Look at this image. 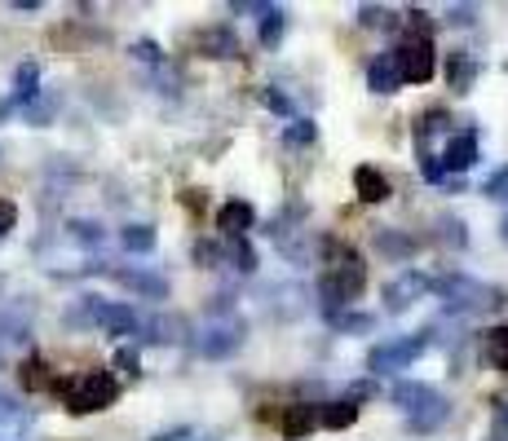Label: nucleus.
Returning a JSON list of instances; mask_svg holds the SVG:
<instances>
[{
    "instance_id": "nucleus-4",
    "label": "nucleus",
    "mask_w": 508,
    "mask_h": 441,
    "mask_svg": "<svg viewBox=\"0 0 508 441\" xmlns=\"http://www.w3.org/2000/svg\"><path fill=\"white\" fill-rule=\"evenodd\" d=\"M22 384H27L31 393H53L58 375H49V366H44L40 357H27V362H22Z\"/></svg>"
},
{
    "instance_id": "nucleus-7",
    "label": "nucleus",
    "mask_w": 508,
    "mask_h": 441,
    "mask_svg": "<svg viewBox=\"0 0 508 441\" xmlns=\"http://www.w3.org/2000/svg\"><path fill=\"white\" fill-rule=\"evenodd\" d=\"M354 406H327V411H319V424H327V429H345V424H354Z\"/></svg>"
},
{
    "instance_id": "nucleus-3",
    "label": "nucleus",
    "mask_w": 508,
    "mask_h": 441,
    "mask_svg": "<svg viewBox=\"0 0 508 441\" xmlns=\"http://www.w3.org/2000/svg\"><path fill=\"white\" fill-rule=\"evenodd\" d=\"M319 424V406H287L283 411V420H278V429H283V437H305L310 429Z\"/></svg>"
},
{
    "instance_id": "nucleus-1",
    "label": "nucleus",
    "mask_w": 508,
    "mask_h": 441,
    "mask_svg": "<svg viewBox=\"0 0 508 441\" xmlns=\"http://www.w3.org/2000/svg\"><path fill=\"white\" fill-rule=\"evenodd\" d=\"M53 393L67 402V411L89 415V411L111 406V402L120 397V384H116L107 371H85V375H76V380H58V384H53Z\"/></svg>"
},
{
    "instance_id": "nucleus-5",
    "label": "nucleus",
    "mask_w": 508,
    "mask_h": 441,
    "mask_svg": "<svg viewBox=\"0 0 508 441\" xmlns=\"http://www.w3.org/2000/svg\"><path fill=\"white\" fill-rule=\"evenodd\" d=\"M359 195L367 199V204H381V199H389V181H384L381 172L376 168H359Z\"/></svg>"
},
{
    "instance_id": "nucleus-2",
    "label": "nucleus",
    "mask_w": 508,
    "mask_h": 441,
    "mask_svg": "<svg viewBox=\"0 0 508 441\" xmlns=\"http://www.w3.org/2000/svg\"><path fill=\"white\" fill-rule=\"evenodd\" d=\"M393 62H398V80H429L433 76V40H429V31L424 27H415L411 36H407V44L393 53Z\"/></svg>"
},
{
    "instance_id": "nucleus-6",
    "label": "nucleus",
    "mask_w": 508,
    "mask_h": 441,
    "mask_svg": "<svg viewBox=\"0 0 508 441\" xmlns=\"http://www.w3.org/2000/svg\"><path fill=\"white\" fill-rule=\"evenodd\" d=\"M487 362L500 366V371H508V327H496L487 335Z\"/></svg>"
},
{
    "instance_id": "nucleus-8",
    "label": "nucleus",
    "mask_w": 508,
    "mask_h": 441,
    "mask_svg": "<svg viewBox=\"0 0 508 441\" xmlns=\"http://www.w3.org/2000/svg\"><path fill=\"white\" fill-rule=\"evenodd\" d=\"M244 220H248V208H244V204H239V208H226V212H222V225H226L230 234H235V225H244Z\"/></svg>"
},
{
    "instance_id": "nucleus-9",
    "label": "nucleus",
    "mask_w": 508,
    "mask_h": 441,
    "mask_svg": "<svg viewBox=\"0 0 508 441\" xmlns=\"http://www.w3.org/2000/svg\"><path fill=\"white\" fill-rule=\"evenodd\" d=\"M0 225H13V208H0Z\"/></svg>"
}]
</instances>
